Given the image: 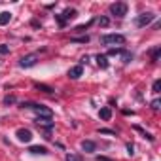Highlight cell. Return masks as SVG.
Wrapping results in <instances>:
<instances>
[{
    "mask_svg": "<svg viewBox=\"0 0 161 161\" xmlns=\"http://www.w3.org/2000/svg\"><path fill=\"white\" fill-rule=\"evenodd\" d=\"M101 44L103 46H114V44H125V36H121V34H104V36H101Z\"/></svg>",
    "mask_w": 161,
    "mask_h": 161,
    "instance_id": "6da1fadb",
    "label": "cell"
},
{
    "mask_svg": "<svg viewBox=\"0 0 161 161\" xmlns=\"http://www.w3.org/2000/svg\"><path fill=\"white\" fill-rule=\"evenodd\" d=\"M23 106H27V108H32L36 114H38V118H51L53 116V112L49 110V108H46V106H42V104H34V103H27V104H23Z\"/></svg>",
    "mask_w": 161,
    "mask_h": 161,
    "instance_id": "7a4b0ae2",
    "label": "cell"
},
{
    "mask_svg": "<svg viewBox=\"0 0 161 161\" xmlns=\"http://www.w3.org/2000/svg\"><path fill=\"white\" fill-rule=\"evenodd\" d=\"M110 14L116 17H125L127 15V4L125 2H116L110 6Z\"/></svg>",
    "mask_w": 161,
    "mask_h": 161,
    "instance_id": "3957f363",
    "label": "cell"
},
{
    "mask_svg": "<svg viewBox=\"0 0 161 161\" xmlns=\"http://www.w3.org/2000/svg\"><path fill=\"white\" fill-rule=\"evenodd\" d=\"M36 61H38V55H36V53H31V55L21 57L19 66H21V68H31V66H34V64H36Z\"/></svg>",
    "mask_w": 161,
    "mask_h": 161,
    "instance_id": "277c9868",
    "label": "cell"
},
{
    "mask_svg": "<svg viewBox=\"0 0 161 161\" xmlns=\"http://www.w3.org/2000/svg\"><path fill=\"white\" fill-rule=\"evenodd\" d=\"M153 19H155L153 14H142V15L136 17V27H140V29H142V27H148Z\"/></svg>",
    "mask_w": 161,
    "mask_h": 161,
    "instance_id": "5b68a950",
    "label": "cell"
},
{
    "mask_svg": "<svg viewBox=\"0 0 161 161\" xmlns=\"http://www.w3.org/2000/svg\"><path fill=\"white\" fill-rule=\"evenodd\" d=\"M17 138L21 140V142H31L32 140V131L31 129H17Z\"/></svg>",
    "mask_w": 161,
    "mask_h": 161,
    "instance_id": "8992f818",
    "label": "cell"
},
{
    "mask_svg": "<svg viewBox=\"0 0 161 161\" xmlns=\"http://www.w3.org/2000/svg\"><path fill=\"white\" fill-rule=\"evenodd\" d=\"M82 74H84V66L82 64H76V66H72L68 70V78H72V80H78Z\"/></svg>",
    "mask_w": 161,
    "mask_h": 161,
    "instance_id": "52a82bcc",
    "label": "cell"
},
{
    "mask_svg": "<svg viewBox=\"0 0 161 161\" xmlns=\"http://www.w3.org/2000/svg\"><path fill=\"white\" fill-rule=\"evenodd\" d=\"M82 150L87 152V153H91V152L97 150V144H95L93 140H84V142H82Z\"/></svg>",
    "mask_w": 161,
    "mask_h": 161,
    "instance_id": "ba28073f",
    "label": "cell"
},
{
    "mask_svg": "<svg viewBox=\"0 0 161 161\" xmlns=\"http://www.w3.org/2000/svg\"><path fill=\"white\" fill-rule=\"evenodd\" d=\"M99 116H101V119H104V121H108V119L112 118V110L104 106V108H101V110H99Z\"/></svg>",
    "mask_w": 161,
    "mask_h": 161,
    "instance_id": "9c48e42d",
    "label": "cell"
},
{
    "mask_svg": "<svg viewBox=\"0 0 161 161\" xmlns=\"http://www.w3.org/2000/svg\"><path fill=\"white\" fill-rule=\"evenodd\" d=\"M29 152H31V153H40V155H46V153H47V148H46V146H31V148H29Z\"/></svg>",
    "mask_w": 161,
    "mask_h": 161,
    "instance_id": "30bf717a",
    "label": "cell"
},
{
    "mask_svg": "<svg viewBox=\"0 0 161 161\" xmlns=\"http://www.w3.org/2000/svg\"><path fill=\"white\" fill-rule=\"evenodd\" d=\"M61 17H63V21L66 23L68 19H72V17H76V10H72V8H68V10H64V14H63Z\"/></svg>",
    "mask_w": 161,
    "mask_h": 161,
    "instance_id": "8fae6325",
    "label": "cell"
},
{
    "mask_svg": "<svg viewBox=\"0 0 161 161\" xmlns=\"http://www.w3.org/2000/svg\"><path fill=\"white\" fill-rule=\"evenodd\" d=\"M10 19H12V14L10 12H2V14H0V25H8L10 23Z\"/></svg>",
    "mask_w": 161,
    "mask_h": 161,
    "instance_id": "7c38bea8",
    "label": "cell"
},
{
    "mask_svg": "<svg viewBox=\"0 0 161 161\" xmlns=\"http://www.w3.org/2000/svg\"><path fill=\"white\" fill-rule=\"evenodd\" d=\"M97 64H99L101 68H108V59H106V55H97Z\"/></svg>",
    "mask_w": 161,
    "mask_h": 161,
    "instance_id": "4fadbf2b",
    "label": "cell"
},
{
    "mask_svg": "<svg viewBox=\"0 0 161 161\" xmlns=\"http://www.w3.org/2000/svg\"><path fill=\"white\" fill-rule=\"evenodd\" d=\"M36 123L38 125H46L47 129H51V125H53L51 123V118H36Z\"/></svg>",
    "mask_w": 161,
    "mask_h": 161,
    "instance_id": "5bb4252c",
    "label": "cell"
},
{
    "mask_svg": "<svg viewBox=\"0 0 161 161\" xmlns=\"http://www.w3.org/2000/svg\"><path fill=\"white\" fill-rule=\"evenodd\" d=\"M34 87H36V89H40V91H44V93H53V89H51L49 86H44V84H36Z\"/></svg>",
    "mask_w": 161,
    "mask_h": 161,
    "instance_id": "9a60e30c",
    "label": "cell"
},
{
    "mask_svg": "<svg viewBox=\"0 0 161 161\" xmlns=\"http://www.w3.org/2000/svg\"><path fill=\"white\" fill-rule=\"evenodd\" d=\"M121 59H123V63H131V59H133V55H131L129 51H121Z\"/></svg>",
    "mask_w": 161,
    "mask_h": 161,
    "instance_id": "2e32d148",
    "label": "cell"
},
{
    "mask_svg": "<svg viewBox=\"0 0 161 161\" xmlns=\"http://www.w3.org/2000/svg\"><path fill=\"white\" fill-rule=\"evenodd\" d=\"M121 51H123L121 47H110V49H108V55H119Z\"/></svg>",
    "mask_w": 161,
    "mask_h": 161,
    "instance_id": "e0dca14e",
    "label": "cell"
},
{
    "mask_svg": "<svg viewBox=\"0 0 161 161\" xmlns=\"http://www.w3.org/2000/svg\"><path fill=\"white\" fill-rule=\"evenodd\" d=\"M10 53V47L6 44H0V55H8Z\"/></svg>",
    "mask_w": 161,
    "mask_h": 161,
    "instance_id": "ac0fdd59",
    "label": "cell"
},
{
    "mask_svg": "<svg viewBox=\"0 0 161 161\" xmlns=\"http://www.w3.org/2000/svg\"><path fill=\"white\" fill-rule=\"evenodd\" d=\"M152 89H153V93H159V89H161V82H159V80H155V82H153Z\"/></svg>",
    "mask_w": 161,
    "mask_h": 161,
    "instance_id": "d6986e66",
    "label": "cell"
},
{
    "mask_svg": "<svg viewBox=\"0 0 161 161\" xmlns=\"http://www.w3.org/2000/svg\"><path fill=\"white\" fill-rule=\"evenodd\" d=\"M99 25H101V27H108V25H110V19H108V17H101V19H99Z\"/></svg>",
    "mask_w": 161,
    "mask_h": 161,
    "instance_id": "ffe728a7",
    "label": "cell"
},
{
    "mask_svg": "<svg viewBox=\"0 0 161 161\" xmlns=\"http://www.w3.org/2000/svg\"><path fill=\"white\" fill-rule=\"evenodd\" d=\"M72 42H80V44H87V42H89V36H84V38H72Z\"/></svg>",
    "mask_w": 161,
    "mask_h": 161,
    "instance_id": "44dd1931",
    "label": "cell"
},
{
    "mask_svg": "<svg viewBox=\"0 0 161 161\" xmlns=\"http://www.w3.org/2000/svg\"><path fill=\"white\" fill-rule=\"evenodd\" d=\"M159 51H161L159 47H155V49H153V53H152V61H157V57H159Z\"/></svg>",
    "mask_w": 161,
    "mask_h": 161,
    "instance_id": "7402d4cb",
    "label": "cell"
},
{
    "mask_svg": "<svg viewBox=\"0 0 161 161\" xmlns=\"http://www.w3.org/2000/svg\"><path fill=\"white\" fill-rule=\"evenodd\" d=\"M14 103H15V97H12V95L4 99V104H14Z\"/></svg>",
    "mask_w": 161,
    "mask_h": 161,
    "instance_id": "603a6c76",
    "label": "cell"
},
{
    "mask_svg": "<svg viewBox=\"0 0 161 161\" xmlns=\"http://www.w3.org/2000/svg\"><path fill=\"white\" fill-rule=\"evenodd\" d=\"M159 106H161V103H159V101L155 99V101L152 103V108H153V110H159Z\"/></svg>",
    "mask_w": 161,
    "mask_h": 161,
    "instance_id": "cb8c5ba5",
    "label": "cell"
},
{
    "mask_svg": "<svg viewBox=\"0 0 161 161\" xmlns=\"http://www.w3.org/2000/svg\"><path fill=\"white\" fill-rule=\"evenodd\" d=\"M101 135H116V133L110 131V129H101Z\"/></svg>",
    "mask_w": 161,
    "mask_h": 161,
    "instance_id": "d4e9b609",
    "label": "cell"
},
{
    "mask_svg": "<svg viewBox=\"0 0 161 161\" xmlns=\"http://www.w3.org/2000/svg\"><path fill=\"white\" fill-rule=\"evenodd\" d=\"M133 150H135V146H133V144H127V152H129V155H133V153H135Z\"/></svg>",
    "mask_w": 161,
    "mask_h": 161,
    "instance_id": "484cf974",
    "label": "cell"
},
{
    "mask_svg": "<svg viewBox=\"0 0 161 161\" xmlns=\"http://www.w3.org/2000/svg\"><path fill=\"white\" fill-rule=\"evenodd\" d=\"M55 17H57V21H59V25H61V27H64V25H66V23L63 21V17H61V15H55Z\"/></svg>",
    "mask_w": 161,
    "mask_h": 161,
    "instance_id": "4316f807",
    "label": "cell"
},
{
    "mask_svg": "<svg viewBox=\"0 0 161 161\" xmlns=\"http://www.w3.org/2000/svg\"><path fill=\"white\" fill-rule=\"evenodd\" d=\"M66 161H78L76 155H66Z\"/></svg>",
    "mask_w": 161,
    "mask_h": 161,
    "instance_id": "83f0119b",
    "label": "cell"
}]
</instances>
